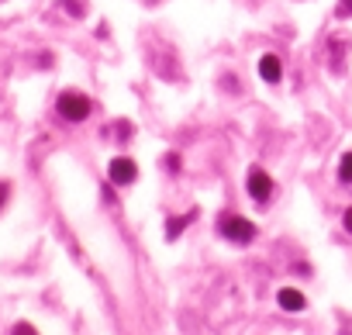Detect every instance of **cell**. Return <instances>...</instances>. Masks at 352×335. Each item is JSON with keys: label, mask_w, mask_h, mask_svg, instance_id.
<instances>
[{"label": "cell", "mask_w": 352, "mask_h": 335, "mask_svg": "<svg viewBox=\"0 0 352 335\" xmlns=\"http://www.w3.org/2000/svg\"><path fill=\"white\" fill-rule=\"evenodd\" d=\"M56 111H59V118H66V121H87V118H90V111H94V104H90V97H87V94L66 90V94H59Z\"/></svg>", "instance_id": "1"}, {"label": "cell", "mask_w": 352, "mask_h": 335, "mask_svg": "<svg viewBox=\"0 0 352 335\" xmlns=\"http://www.w3.org/2000/svg\"><path fill=\"white\" fill-rule=\"evenodd\" d=\"M218 232H221V239H228V242H235V246H245V242L256 239V225H252L249 218H239V215H225V218L218 221Z\"/></svg>", "instance_id": "2"}, {"label": "cell", "mask_w": 352, "mask_h": 335, "mask_svg": "<svg viewBox=\"0 0 352 335\" xmlns=\"http://www.w3.org/2000/svg\"><path fill=\"white\" fill-rule=\"evenodd\" d=\"M107 177H111V184L128 187V184H135V180H138V166H135V159L118 155V159H111V166H107Z\"/></svg>", "instance_id": "3"}, {"label": "cell", "mask_w": 352, "mask_h": 335, "mask_svg": "<svg viewBox=\"0 0 352 335\" xmlns=\"http://www.w3.org/2000/svg\"><path fill=\"white\" fill-rule=\"evenodd\" d=\"M249 194H252V201L256 204H266L270 197H273V180H270V173L266 170H249Z\"/></svg>", "instance_id": "4"}, {"label": "cell", "mask_w": 352, "mask_h": 335, "mask_svg": "<svg viewBox=\"0 0 352 335\" xmlns=\"http://www.w3.org/2000/svg\"><path fill=\"white\" fill-rule=\"evenodd\" d=\"M259 76H263L266 83H280V76H283V66H280V59L266 52V56L259 59Z\"/></svg>", "instance_id": "5"}, {"label": "cell", "mask_w": 352, "mask_h": 335, "mask_svg": "<svg viewBox=\"0 0 352 335\" xmlns=\"http://www.w3.org/2000/svg\"><path fill=\"white\" fill-rule=\"evenodd\" d=\"M276 301H280V307H283V311H304V307H307L304 294H300V290H290V287H287V290H280V294H276Z\"/></svg>", "instance_id": "6"}, {"label": "cell", "mask_w": 352, "mask_h": 335, "mask_svg": "<svg viewBox=\"0 0 352 335\" xmlns=\"http://www.w3.org/2000/svg\"><path fill=\"white\" fill-rule=\"evenodd\" d=\"M197 218V211H190V215H176V218H169V225H166V239L169 242H176V239H180V232L190 225Z\"/></svg>", "instance_id": "7"}, {"label": "cell", "mask_w": 352, "mask_h": 335, "mask_svg": "<svg viewBox=\"0 0 352 335\" xmlns=\"http://www.w3.org/2000/svg\"><path fill=\"white\" fill-rule=\"evenodd\" d=\"M342 56H345V42L335 39V42H331V69H335V73H342Z\"/></svg>", "instance_id": "8"}, {"label": "cell", "mask_w": 352, "mask_h": 335, "mask_svg": "<svg viewBox=\"0 0 352 335\" xmlns=\"http://www.w3.org/2000/svg\"><path fill=\"white\" fill-rule=\"evenodd\" d=\"M338 180L342 184H352V152H345L342 162H338Z\"/></svg>", "instance_id": "9"}, {"label": "cell", "mask_w": 352, "mask_h": 335, "mask_svg": "<svg viewBox=\"0 0 352 335\" xmlns=\"http://www.w3.org/2000/svg\"><path fill=\"white\" fill-rule=\"evenodd\" d=\"M63 8H66L73 18H83V11H87V8L80 4V0H63Z\"/></svg>", "instance_id": "10"}, {"label": "cell", "mask_w": 352, "mask_h": 335, "mask_svg": "<svg viewBox=\"0 0 352 335\" xmlns=\"http://www.w3.org/2000/svg\"><path fill=\"white\" fill-rule=\"evenodd\" d=\"M166 170L169 173H180V152H169L166 155Z\"/></svg>", "instance_id": "11"}, {"label": "cell", "mask_w": 352, "mask_h": 335, "mask_svg": "<svg viewBox=\"0 0 352 335\" xmlns=\"http://www.w3.org/2000/svg\"><path fill=\"white\" fill-rule=\"evenodd\" d=\"M335 14H338V18H349V14H352V0H338Z\"/></svg>", "instance_id": "12"}, {"label": "cell", "mask_w": 352, "mask_h": 335, "mask_svg": "<svg viewBox=\"0 0 352 335\" xmlns=\"http://www.w3.org/2000/svg\"><path fill=\"white\" fill-rule=\"evenodd\" d=\"M14 335H38V332H35V328H32L28 321H21V325L14 328Z\"/></svg>", "instance_id": "13"}, {"label": "cell", "mask_w": 352, "mask_h": 335, "mask_svg": "<svg viewBox=\"0 0 352 335\" xmlns=\"http://www.w3.org/2000/svg\"><path fill=\"white\" fill-rule=\"evenodd\" d=\"M8 191H11L8 184H0V208H4V204H8Z\"/></svg>", "instance_id": "14"}, {"label": "cell", "mask_w": 352, "mask_h": 335, "mask_svg": "<svg viewBox=\"0 0 352 335\" xmlns=\"http://www.w3.org/2000/svg\"><path fill=\"white\" fill-rule=\"evenodd\" d=\"M342 221H345V228H349V232H352V208H349V211H345V218H342Z\"/></svg>", "instance_id": "15"}]
</instances>
